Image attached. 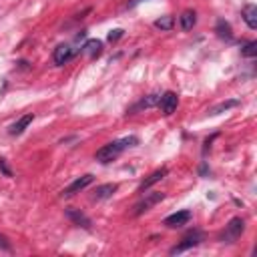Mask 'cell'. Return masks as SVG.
Returning a JSON list of instances; mask_svg holds the SVG:
<instances>
[{
    "instance_id": "5bb4252c",
    "label": "cell",
    "mask_w": 257,
    "mask_h": 257,
    "mask_svg": "<svg viewBox=\"0 0 257 257\" xmlns=\"http://www.w3.org/2000/svg\"><path fill=\"white\" fill-rule=\"evenodd\" d=\"M179 20H181L183 31H191L195 27V22H197V14H195V10H185L181 16H179Z\"/></svg>"
},
{
    "instance_id": "277c9868",
    "label": "cell",
    "mask_w": 257,
    "mask_h": 257,
    "mask_svg": "<svg viewBox=\"0 0 257 257\" xmlns=\"http://www.w3.org/2000/svg\"><path fill=\"white\" fill-rule=\"evenodd\" d=\"M163 199H165V193H159V191L149 193L145 199H141V201L135 205V215H143L145 211H149L151 207H155V205L161 203Z\"/></svg>"
},
{
    "instance_id": "30bf717a",
    "label": "cell",
    "mask_w": 257,
    "mask_h": 257,
    "mask_svg": "<svg viewBox=\"0 0 257 257\" xmlns=\"http://www.w3.org/2000/svg\"><path fill=\"white\" fill-rule=\"evenodd\" d=\"M165 175H167V169L163 167V169H157L155 173H151L147 179H145V181L141 183V187H139V191H147L149 187H153V185H155V183H159L161 181V179H165Z\"/></svg>"
},
{
    "instance_id": "6da1fadb",
    "label": "cell",
    "mask_w": 257,
    "mask_h": 257,
    "mask_svg": "<svg viewBox=\"0 0 257 257\" xmlns=\"http://www.w3.org/2000/svg\"><path fill=\"white\" fill-rule=\"evenodd\" d=\"M135 145H139V139H137V137H125V139H121V141H113V143L105 145L102 149H98L96 155H95V159H96L98 163H111L113 159H117V157L121 155V153H123L127 147H135Z\"/></svg>"
},
{
    "instance_id": "7402d4cb",
    "label": "cell",
    "mask_w": 257,
    "mask_h": 257,
    "mask_svg": "<svg viewBox=\"0 0 257 257\" xmlns=\"http://www.w3.org/2000/svg\"><path fill=\"white\" fill-rule=\"evenodd\" d=\"M0 171H2L6 177H12V171L8 169V165H6V161H4V159H0Z\"/></svg>"
},
{
    "instance_id": "4fadbf2b",
    "label": "cell",
    "mask_w": 257,
    "mask_h": 257,
    "mask_svg": "<svg viewBox=\"0 0 257 257\" xmlns=\"http://www.w3.org/2000/svg\"><path fill=\"white\" fill-rule=\"evenodd\" d=\"M32 115H24V117H20L12 127H10V135H20V133H24V128H27L31 123H32Z\"/></svg>"
},
{
    "instance_id": "52a82bcc",
    "label": "cell",
    "mask_w": 257,
    "mask_h": 257,
    "mask_svg": "<svg viewBox=\"0 0 257 257\" xmlns=\"http://www.w3.org/2000/svg\"><path fill=\"white\" fill-rule=\"evenodd\" d=\"M189 221H191V211H177V213H173L165 219V225L169 229H177V227L187 225Z\"/></svg>"
},
{
    "instance_id": "ba28073f",
    "label": "cell",
    "mask_w": 257,
    "mask_h": 257,
    "mask_svg": "<svg viewBox=\"0 0 257 257\" xmlns=\"http://www.w3.org/2000/svg\"><path fill=\"white\" fill-rule=\"evenodd\" d=\"M72 57H74V53H72V48H70L68 44L57 46V48H55V55H53V59H55L57 64H66Z\"/></svg>"
},
{
    "instance_id": "ffe728a7",
    "label": "cell",
    "mask_w": 257,
    "mask_h": 257,
    "mask_svg": "<svg viewBox=\"0 0 257 257\" xmlns=\"http://www.w3.org/2000/svg\"><path fill=\"white\" fill-rule=\"evenodd\" d=\"M241 53H243L245 57H255V55H257V42H255V40L247 42V44H245V48L241 50Z\"/></svg>"
},
{
    "instance_id": "ac0fdd59",
    "label": "cell",
    "mask_w": 257,
    "mask_h": 257,
    "mask_svg": "<svg viewBox=\"0 0 257 257\" xmlns=\"http://www.w3.org/2000/svg\"><path fill=\"white\" fill-rule=\"evenodd\" d=\"M173 16H161L159 20H155V27L161 29V31H171L173 29Z\"/></svg>"
},
{
    "instance_id": "2e32d148",
    "label": "cell",
    "mask_w": 257,
    "mask_h": 257,
    "mask_svg": "<svg viewBox=\"0 0 257 257\" xmlns=\"http://www.w3.org/2000/svg\"><path fill=\"white\" fill-rule=\"evenodd\" d=\"M159 98H161L159 95H149L147 98H143V100L137 102V105L131 109V113H135V111H139V109H149V107H153V105H157Z\"/></svg>"
},
{
    "instance_id": "8992f818",
    "label": "cell",
    "mask_w": 257,
    "mask_h": 257,
    "mask_svg": "<svg viewBox=\"0 0 257 257\" xmlns=\"http://www.w3.org/2000/svg\"><path fill=\"white\" fill-rule=\"evenodd\" d=\"M177 105H179V96L175 93H165L161 98H159V107L163 111V115H173L177 111Z\"/></svg>"
},
{
    "instance_id": "7a4b0ae2",
    "label": "cell",
    "mask_w": 257,
    "mask_h": 257,
    "mask_svg": "<svg viewBox=\"0 0 257 257\" xmlns=\"http://www.w3.org/2000/svg\"><path fill=\"white\" fill-rule=\"evenodd\" d=\"M243 229H245V221H243L241 217L231 219L229 225H225V231L219 235V241H223V243H233V241H237V239L241 237V233H243Z\"/></svg>"
},
{
    "instance_id": "7c38bea8",
    "label": "cell",
    "mask_w": 257,
    "mask_h": 257,
    "mask_svg": "<svg viewBox=\"0 0 257 257\" xmlns=\"http://www.w3.org/2000/svg\"><path fill=\"white\" fill-rule=\"evenodd\" d=\"M115 191H117V185L115 183H107V185H100V187H96L95 189V199H109V197H113L115 195Z\"/></svg>"
},
{
    "instance_id": "d6986e66",
    "label": "cell",
    "mask_w": 257,
    "mask_h": 257,
    "mask_svg": "<svg viewBox=\"0 0 257 257\" xmlns=\"http://www.w3.org/2000/svg\"><path fill=\"white\" fill-rule=\"evenodd\" d=\"M239 102L237 100H227V102H221V105H217V107H213L211 111H209V115H219V113H223V111H227V109H231V107H237Z\"/></svg>"
},
{
    "instance_id": "9a60e30c",
    "label": "cell",
    "mask_w": 257,
    "mask_h": 257,
    "mask_svg": "<svg viewBox=\"0 0 257 257\" xmlns=\"http://www.w3.org/2000/svg\"><path fill=\"white\" fill-rule=\"evenodd\" d=\"M83 50H85L87 55H91V57H98V55H100V50H102V42H100L98 38H91V40L85 42Z\"/></svg>"
},
{
    "instance_id": "e0dca14e",
    "label": "cell",
    "mask_w": 257,
    "mask_h": 257,
    "mask_svg": "<svg viewBox=\"0 0 257 257\" xmlns=\"http://www.w3.org/2000/svg\"><path fill=\"white\" fill-rule=\"evenodd\" d=\"M217 34H219L221 38H227V40L233 38V34H231L229 22H225V20H219V22H217Z\"/></svg>"
},
{
    "instance_id": "3957f363",
    "label": "cell",
    "mask_w": 257,
    "mask_h": 257,
    "mask_svg": "<svg viewBox=\"0 0 257 257\" xmlns=\"http://www.w3.org/2000/svg\"><path fill=\"white\" fill-rule=\"evenodd\" d=\"M201 241H203V233H201L199 229H193V231H189V233L181 239V243L175 245V247L171 249V253H173V255H175V253H183V251L191 249V247H197Z\"/></svg>"
},
{
    "instance_id": "44dd1931",
    "label": "cell",
    "mask_w": 257,
    "mask_h": 257,
    "mask_svg": "<svg viewBox=\"0 0 257 257\" xmlns=\"http://www.w3.org/2000/svg\"><path fill=\"white\" fill-rule=\"evenodd\" d=\"M121 36H123V31H121V29H115V31L109 32V40H111V42H117Z\"/></svg>"
},
{
    "instance_id": "603a6c76",
    "label": "cell",
    "mask_w": 257,
    "mask_h": 257,
    "mask_svg": "<svg viewBox=\"0 0 257 257\" xmlns=\"http://www.w3.org/2000/svg\"><path fill=\"white\" fill-rule=\"evenodd\" d=\"M0 249H4V251H10V243H8V239L0 233Z\"/></svg>"
},
{
    "instance_id": "5b68a950",
    "label": "cell",
    "mask_w": 257,
    "mask_h": 257,
    "mask_svg": "<svg viewBox=\"0 0 257 257\" xmlns=\"http://www.w3.org/2000/svg\"><path fill=\"white\" fill-rule=\"evenodd\" d=\"M93 175L91 173H87V175H83V177H79V179H76V181H72L64 191H63V195L64 197H70V195H74V193H81L83 189H87L91 183H93Z\"/></svg>"
},
{
    "instance_id": "8fae6325",
    "label": "cell",
    "mask_w": 257,
    "mask_h": 257,
    "mask_svg": "<svg viewBox=\"0 0 257 257\" xmlns=\"http://www.w3.org/2000/svg\"><path fill=\"white\" fill-rule=\"evenodd\" d=\"M243 20H245V24L251 31L257 29V6L255 4H247L243 8Z\"/></svg>"
},
{
    "instance_id": "9c48e42d",
    "label": "cell",
    "mask_w": 257,
    "mask_h": 257,
    "mask_svg": "<svg viewBox=\"0 0 257 257\" xmlns=\"http://www.w3.org/2000/svg\"><path fill=\"white\" fill-rule=\"evenodd\" d=\"M66 217H68L74 225H79V227H83V229H91V219H89L85 213H81L79 209H68V211H66Z\"/></svg>"
}]
</instances>
